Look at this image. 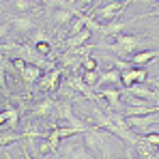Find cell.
<instances>
[{
	"instance_id": "cell-14",
	"label": "cell",
	"mask_w": 159,
	"mask_h": 159,
	"mask_svg": "<svg viewBox=\"0 0 159 159\" xmlns=\"http://www.w3.org/2000/svg\"><path fill=\"white\" fill-rule=\"evenodd\" d=\"M0 123H2V129H15L17 127V123H20V112L15 110V107H9V110H2V114H0Z\"/></svg>"
},
{
	"instance_id": "cell-15",
	"label": "cell",
	"mask_w": 159,
	"mask_h": 159,
	"mask_svg": "<svg viewBox=\"0 0 159 159\" xmlns=\"http://www.w3.org/2000/svg\"><path fill=\"white\" fill-rule=\"evenodd\" d=\"M75 7H78V4H75ZM75 17H78V15H75V9H56V13H52V20L56 24H60V26L71 24Z\"/></svg>"
},
{
	"instance_id": "cell-8",
	"label": "cell",
	"mask_w": 159,
	"mask_h": 159,
	"mask_svg": "<svg viewBox=\"0 0 159 159\" xmlns=\"http://www.w3.org/2000/svg\"><path fill=\"white\" fill-rule=\"evenodd\" d=\"M37 26V22L30 17V15H17V17H13L11 22H9V28L13 30V32H17V34H26L30 30H34Z\"/></svg>"
},
{
	"instance_id": "cell-4",
	"label": "cell",
	"mask_w": 159,
	"mask_h": 159,
	"mask_svg": "<svg viewBox=\"0 0 159 159\" xmlns=\"http://www.w3.org/2000/svg\"><path fill=\"white\" fill-rule=\"evenodd\" d=\"M11 65L15 67V71L20 73V78L24 80L26 84H34V82H39V80H41V67L30 65V62H26L24 58H13V62H11Z\"/></svg>"
},
{
	"instance_id": "cell-3",
	"label": "cell",
	"mask_w": 159,
	"mask_h": 159,
	"mask_svg": "<svg viewBox=\"0 0 159 159\" xmlns=\"http://www.w3.org/2000/svg\"><path fill=\"white\" fill-rule=\"evenodd\" d=\"M127 9V2H106L99 9L93 7V13H88L93 20H101V22H114L123 11Z\"/></svg>"
},
{
	"instance_id": "cell-6",
	"label": "cell",
	"mask_w": 159,
	"mask_h": 159,
	"mask_svg": "<svg viewBox=\"0 0 159 159\" xmlns=\"http://www.w3.org/2000/svg\"><path fill=\"white\" fill-rule=\"evenodd\" d=\"M60 82H62V71L60 69H52L39 82V88L45 90V93H60V86H62Z\"/></svg>"
},
{
	"instance_id": "cell-28",
	"label": "cell",
	"mask_w": 159,
	"mask_h": 159,
	"mask_svg": "<svg viewBox=\"0 0 159 159\" xmlns=\"http://www.w3.org/2000/svg\"><path fill=\"white\" fill-rule=\"evenodd\" d=\"M112 159H123V157H118V155H114V157H112ZM125 159H127V157H125Z\"/></svg>"
},
{
	"instance_id": "cell-10",
	"label": "cell",
	"mask_w": 159,
	"mask_h": 159,
	"mask_svg": "<svg viewBox=\"0 0 159 159\" xmlns=\"http://www.w3.org/2000/svg\"><path fill=\"white\" fill-rule=\"evenodd\" d=\"M54 112H56V101L43 99L32 107V118H54Z\"/></svg>"
},
{
	"instance_id": "cell-12",
	"label": "cell",
	"mask_w": 159,
	"mask_h": 159,
	"mask_svg": "<svg viewBox=\"0 0 159 159\" xmlns=\"http://www.w3.org/2000/svg\"><path fill=\"white\" fill-rule=\"evenodd\" d=\"M155 58H159V50H144V52H138L129 56V62L133 67H144L148 62H153Z\"/></svg>"
},
{
	"instance_id": "cell-20",
	"label": "cell",
	"mask_w": 159,
	"mask_h": 159,
	"mask_svg": "<svg viewBox=\"0 0 159 159\" xmlns=\"http://www.w3.org/2000/svg\"><path fill=\"white\" fill-rule=\"evenodd\" d=\"M20 140H24L22 135H17V133H7L2 131V135H0V144H2V148H7L9 144H13V142H20Z\"/></svg>"
},
{
	"instance_id": "cell-13",
	"label": "cell",
	"mask_w": 159,
	"mask_h": 159,
	"mask_svg": "<svg viewBox=\"0 0 159 159\" xmlns=\"http://www.w3.org/2000/svg\"><path fill=\"white\" fill-rule=\"evenodd\" d=\"M118 84H120V71L114 69V67H110L107 71H103L101 78H99V88H110V86L118 88Z\"/></svg>"
},
{
	"instance_id": "cell-29",
	"label": "cell",
	"mask_w": 159,
	"mask_h": 159,
	"mask_svg": "<svg viewBox=\"0 0 159 159\" xmlns=\"http://www.w3.org/2000/svg\"><path fill=\"white\" fill-rule=\"evenodd\" d=\"M157 75H159V67H157Z\"/></svg>"
},
{
	"instance_id": "cell-11",
	"label": "cell",
	"mask_w": 159,
	"mask_h": 159,
	"mask_svg": "<svg viewBox=\"0 0 159 159\" xmlns=\"http://www.w3.org/2000/svg\"><path fill=\"white\" fill-rule=\"evenodd\" d=\"M90 30L88 28H84L82 32L78 34H73V37H69L67 41H65V45L69 48V52H75V50H82V48H86V43H88V39H90Z\"/></svg>"
},
{
	"instance_id": "cell-30",
	"label": "cell",
	"mask_w": 159,
	"mask_h": 159,
	"mask_svg": "<svg viewBox=\"0 0 159 159\" xmlns=\"http://www.w3.org/2000/svg\"><path fill=\"white\" fill-rule=\"evenodd\" d=\"M90 159H95V157H90Z\"/></svg>"
},
{
	"instance_id": "cell-1",
	"label": "cell",
	"mask_w": 159,
	"mask_h": 159,
	"mask_svg": "<svg viewBox=\"0 0 159 159\" xmlns=\"http://www.w3.org/2000/svg\"><path fill=\"white\" fill-rule=\"evenodd\" d=\"M82 142L88 151V155L95 159H112V133L101 131V129H88L86 133H82Z\"/></svg>"
},
{
	"instance_id": "cell-25",
	"label": "cell",
	"mask_w": 159,
	"mask_h": 159,
	"mask_svg": "<svg viewBox=\"0 0 159 159\" xmlns=\"http://www.w3.org/2000/svg\"><path fill=\"white\" fill-rule=\"evenodd\" d=\"M144 140L151 144V146H155V148H159V131H146V135H144Z\"/></svg>"
},
{
	"instance_id": "cell-21",
	"label": "cell",
	"mask_w": 159,
	"mask_h": 159,
	"mask_svg": "<svg viewBox=\"0 0 159 159\" xmlns=\"http://www.w3.org/2000/svg\"><path fill=\"white\" fill-rule=\"evenodd\" d=\"M82 69H84V71H99V62H97L93 56H86V58L82 60Z\"/></svg>"
},
{
	"instance_id": "cell-2",
	"label": "cell",
	"mask_w": 159,
	"mask_h": 159,
	"mask_svg": "<svg viewBox=\"0 0 159 159\" xmlns=\"http://www.w3.org/2000/svg\"><path fill=\"white\" fill-rule=\"evenodd\" d=\"M144 43H146L144 37H138V34H131V32H129V34L123 32V34H118V37L112 39L110 48H112V52L116 54V58L129 60V56H131V54H138V50H140Z\"/></svg>"
},
{
	"instance_id": "cell-26",
	"label": "cell",
	"mask_w": 159,
	"mask_h": 159,
	"mask_svg": "<svg viewBox=\"0 0 159 159\" xmlns=\"http://www.w3.org/2000/svg\"><path fill=\"white\" fill-rule=\"evenodd\" d=\"M148 17H159V4L153 9V11H151V13H148Z\"/></svg>"
},
{
	"instance_id": "cell-19",
	"label": "cell",
	"mask_w": 159,
	"mask_h": 159,
	"mask_svg": "<svg viewBox=\"0 0 159 159\" xmlns=\"http://www.w3.org/2000/svg\"><path fill=\"white\" fill-rule=\"evenodd\" d=\"M99 78H101V73H99V71H84V73H82L84 84H86V86H90L93 90H95V88H99Z\"/></svg>"
},
{
	"instance_id": "cell-16",
	"label": "cell",
	"mask_w": 159,
	"mask_h": 159,
	"mask_svg": "<svg viewBox=\"0 0 159 159\" xmlns=\"http://www.w3.org/2000/svg\"><path fill=\"white\" fill-rule=\"evenodd\" d=\"M129 95H133V99H142V101H146V99H155V90H151L148 86H142V84H135L129 88Z\"/></svg>"
},
{
	"instance_id": "cell-7",
	"label": "cell",
	"mask_w": 159,
	"mask_h": 159,
	"mask_svg": "<svg viewBox=\"0 0 159 159\" xmlns=\"http://www.w3.org/2000/svg\"><path fill=\"white\" fill-rule=\"evenodd\" d=\"M67 82L73 86V90H75L78 95H82L84 99H88V101H99V95H95V90H93L90 86H86V84H84V80L80 78V75H75V73H73V75L67 80Z\"/></svg>"
},
{
	"instance_id": "cell-17",
	"label": "cell",
	"mask_w": 159,
	"mask_h": 159,
	"mask_svg": "<svg viewBox=\"0 0 159 159\" xmlns=\"http://www.w3.org/2000/svg\"><path fill=\"white\" fill-rule=\"evenodd\" d=\"M135 153H138V157L140 159H153L155 157V153H157V148L155 146H151L144 138L138 142V146H135Z\"/></svg>"
},
{
	"instance_id": "cell-5",
	"label": "cell",
	"mask_w": 159,
	"mask_h": 159,
	"mask_svg": "<svg viewBox=\"0 0 159 159\" xmlns=\"http://www.w3.org/2000/svg\"><path fill=\"white\" fill-rule=\"evenodd\" d=\"M60 159H90L84 142H69L60 146Z\"/></svg>"
},
{
	"instance_id": "cell-18",
	"label": "cell",
	"mask_w": 159,
	"mask_h": 159,
	"mask_svg": "<svg viewBox=\"0 0 159 159\" xmlns=\"http://www.w3.org/2000/svg\"><path fill=\"white\" fill-rule=\"evenodd\" d=\"M127 26H129L127 22H112V24H106V26H103L101 34H103V37H112V39H114V37L123 34V30H125Z\"/></svg>"
},
{
	"instance_id": "cell-27",
	"label": "cell",
	"mask_w": 159,
	"mask_h": 159,
	"mask_svg": "<svg viewBox=\"0 0 159 159\" xmlns=\"http://www.w3.org/2000/svg\"><path fill=\"white\" fill-rule=\"evenodd\" d=\"M153 159H159V148H157V153H155V157H153Z\"/></svg>"
},
{
	"instance_id": "cell-22",
	"label": "cell",
	"mask_w": 159,
	"mask_h": 159,
	"mask_svg": "<svg viewBox=\"0 0 159 159\" xmlns=\"http://www.w3.org/2000/svg\"><path fill=\"white\" fill-rule=\"evenodd\" d=\"M11 7L15 9V11H20V15H26V11L32 9V2H24V0H15V2H11Z\"/></svg>"
},
{
	"instance_id": "cell-9",
	"label": "cell",
	"mask_w": 159,
	"mask_h": 159,
	"mask_svg": "<svg viewBox=\"0 0 159 159\" xmlns=\"http://www.w3.org/2000/svg\"><path fill=\"white\" fill-rule=\"evenodd\" d=\"M99 99H103L107 101V107H112L114 112H118L120 110V90L116 88V86H110V88H101L99 90Z\"/></svg>"
},
{
	"instance_id": "cell-23",
	"label": "cell",
	"mask_w": 159,
	"mask_h": 159,
	"mask_svg": "<svg viewBox=\"0 0 159 159\" xmlns=\"http://www.w3.org/2000/svg\"><path fill=\"white\" fill-rule=\"evenodd\" d=\"M34 50L41 54V56H50V54H52V45H50V41L45 39V41H39V43H34Z\"/></svg>"
},
{
	"instance_id": "cell-24",
	"label": "cell",
	"mask_w": 159,
	"mask_h": 159,
	"mask_svg": "<svg viewBox=\"0 0 159 159\" xmlns=\"http://www.w3.org/2000/svg\"><path fill=\"white\" fill-rule=\"evenodd\" d=\"M114 69H118L120 73L123 71H129V69H135L129 60H123V58H114Z\"/></svg>"
}]
</instances>
